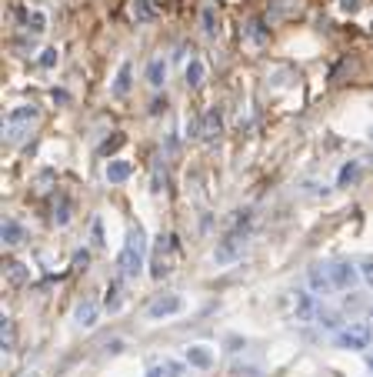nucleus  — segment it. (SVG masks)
<instances>
[{"label": "nucleus", "instance_id": "nucleus-1", "mask_svg": "<svg viewBox=\"0 0 373 377\" xmlns=\"http://www.w3.org/2000/svg\"><path fill=\"white\" fill-rule=\"evenodd\" d=\"M143 254H147L143 231L134 227V231L127 234V244H124V250H120V257H117L120 274H124V277H140V274H143Z\"/></svg>", "mask_w": 373, "mask_h": 377}, {"label": "nucleus", "instance_id": "nucleus-2", "mask_svg": "<svg viewBox=\"0 0 373 377\" xmlns=\"http://www.w3.org/2000/svg\"><path fill=\"white\" fill-rule=\"evenodd\" d=\"M37 110L34 104H20V107H13L11 114L4 117V141L7 144H17L23 141V134H30V124L37 120Z\"/></svg>", "mask_w": 373, "mask_h": 377}, {"label": "nucleus", "instance_id": "nucleus-3", "mask_svg": "<svg viewBox=\"0 0 373 377\" xmlns=\"http://www.w3.org/2000/svg\"><path fill=\"white\" fill-rule=\"evenodd\" d=\"M370 341L373 330L367 320H357V324L337 330V347H343V351H363V347H370Z\"/></svg>", "mask_w": 373, "mask_h": 377}, {"label": "nucleus", "instance_id": "nucleus-4", "mask_svg": "<svg viewBox=\"0 0 373 377\" xmlns=\"http://www.w3.org/2000/svg\"><path fill=\"white\" fill-rule=\"evenodd\" d=\"M244 250H247V231L244 227H237V231H230V234L217 244L213 260H217V264H233L237 257H244Z\"/></svg>", "mask_w": 373, "mask_h": 377}, {"label": "nucleus", "instance_id": "nucleus-5", "mask_svg": "<svg viewBox=\"0 0 373 377\" xmlns=\"http://www.w3.org/2000/svg\"><path fill=\"white\" fill-rule=\"evenodd\" d=\"M293 318L300 320V324L320 320V304H316L314 291H310V294H307V291H293Z\"/></svg>", "mask_w": 373, "mask_h": 377}, {"label": "nucleus", "instance_id": "nucleus-6", "mask_svg": "<svg viewBox=\"0 0 373 377\" xmlns=\"http://www.w3.org/2000/svg\"><path fill=\"white\" fill-rule=\"evenodd\" d=\"M307 284H310L314 294H333V291H337L333 274H330V267H324V264H314V267L307 271Z\"/></svg>", "mask_w": 373, "mask_h": 377}, {"label": "nucleus", "instance_id": "nucleus-7", "mask_svg": "<svg viewBox=\"0 0 373 377\" xmlns=\"http://www.w3.org/2000/svg\"><path fill=\"white\" fill-rule=\"evenodd\" d=\"M330 274H333L337 291H353V284L360 281V267H353L350 260H337V264H330Z\"/></svg>", "mask_w": 373, "mask_h": 377}, {"label": "nucleus", "instance_id": "nucleus-8", "mask_svg": "<svg viewBox=\"0 0 373 377\" xmlns=\"http://www.w3.org/2000/svg\"><path fill=\"white\" fill-rule=\"evenodd\" d=\"M177 311H184V301L177 294H167V297H157L150 307H147V318L160 320V318H170V314H177Z\"/></svg>", "mask_w": 373, "mask_h": 377}, {"label": "nucleus", "instance_id": "nucleus-9", "mask_svg": "<svg viewBox=\"0 0 373 377\" xmlns=\"http://www.w3.org/2000/svg\"><path fill=\"white\" fill-rule=\"evenodd\" d=\"M223 130V110L220 107H210L203 114V127H200V141H217Z\"/></svg>", "mask_w": 373, "mask_h": 377}, {"label": "nucleus", "instance_id": "nucleus-10", "mask_svg": "<svg viewBox=\"0 0 373 377\" xmlns=\"http://www.w3.org/2000/svg\"><path fill=\"white\" fill-rule=\"evenodd\" d=\"M174 244V237H160V244H157V250H153V264H150V274L160 281L163 274H170V260H167V254L163 250Z\"/></svg>", "mask_w": 373, "mask_h": 377}, {"label": "nucleus", "instance_id": "nucleus-11", "mask_svg": "<svg viewBox=\"0 0 373 377\" xmlns=\"http://www.w3.org/2000/svg\"><path fill=\"white\" fill-rule=\"evenodd\" d=\"M200 27H203V37L220 34V13H217L213 4H203V7H200Z\"/></svg>", "mask_w": 373, "mask_h": 377}, {"label": "nucleus", "instance_id": "nucleus-12", "mask_svg": "<svg viewBox=\"0 0 373 377\" xmlns=\"http://www.w3.org/2000/svg\"><path fill=\"white\" fill-rule=\"evenodd\" d=\"M130 13H134V21H137V24H153V21H157V4H153V0H134V4H130Z\"/></svg>", "mask_w": 373, "mask_h": 377}, {"label": "nucleus", "instance_id": "nucleus-13", "mask_svg": "<svg viewBox=\"0 0 373 377\" xmlns=\"http://www.w3.org/2000/svg\"><path fill=\"white\" fill-rule=\"evenodd\" d=\"M130 87H134V64L124 60L120 71H117V81H114V97H127Z\"/></svg>", "mask_w": 373, "mask_h": 377}, {"label": "nucleus", "instance_id": "nucleus-14", "mask_svg": "<svg viewBox=\"0 0 373 377\" xmlns=\"http://www.w3.org/2000/svg\"><path fill=\"white\" fill-rule=\"evenodd\" d=\"M4 277H7L11 287H23V284L30 281V271L23 267L20 260H7V264H4Z\"/></svg>", "mask_w": 373, "mask_h": 377}, {"label": "nucleus", "instance_id": "nucleus-15", "mask_svg": "<svg viewBox=\"0 0 373 377\" xmlns=\"http://www.w3.org/2000/svg\"><path fill=\"white\" fill-rule=\"evenodd\" d=\"M97 318H100V307L93 304V301H81V304H77V311H73V320H77L81 327H93V324H97Z\"/></svg>", "mask_w": 373, "mask_h": 377}, {"label": "nucleus", "instance_id": "nucleus-16", "mask_svg": "<svg viewBox=\"0 0 373 377\" xmlns=\"http://www.w3.org/2000/svg\"><path fill=\"white\" fill-rule=\"evenodd\" d=\"M163 81H167V60H163V57H153L150 64H147V83H150L153 91H160Z\"/></svg>", "mask_w": 373, "mask_h": 377}, {"label": "nucleus", "instance_id": "nucleus-17", "mask_svg": "<svg viewBox=\"0 0 373 377\" xmlns=\"http://www.w3.org/2000/svg\"><path fill=\"white\" fill-rule=\"evenodd\" d=\"M184 77H186V87H200V83L207 81V64H203V60H190V64H186V71H184Z\"/></svg>", "mask_w": 373, "mask_h": 377}, {"label": "nucleus", "instance_id": "nucleus-18", "mask_svg": "<svg viewBox=\"0 0 373 377\" xmlns=\"http://www.w3.org/2000/svg\"><path fill=\"white\" fill-rule=\"evenodd\" d=\"M186 364L190 367H200V371H207L210 364H213V354L207 351V347H186Z\"/></svg>", "mask_w": 373, "mask_h": 377}, {"label": "nucleus", "instance_id": "nucleus-19", "mask_svg": "<svg viewBox=\"0 0 373 377\" xmlns=\"http://www.w3.org/2000/svg\"><path fill=\"white\" fill-rule=\"evenodd\" d=\"M130 174H134L130 161H110V164H107V180H110V184H124Z\"/></svg>", "mask_w": 373, "mask_h": 377}, {"label": "nucleus", "instance_id": "nucleus-20", "mask_svg": "<svg viewBox=\"0 0 373 377\" xmlns=\"http://www.w3.org/2000/svg\"><path fill=\"white\" fill-rule=\"evenodd\" d=\"M0 237H4V244H7V248H17V244L23 240V224H20V221H4Z\"/></svg>", "mask_w": 373, "mask_h": 377}, {"label": "nucleus", "instance_id": "nucleus-21", "mask_svg": "<svg viewBox=\"0 0 373 377\" xmlns=\"http://www.w3.org/2000/svg\"><path fill=\"white\" fill-rule=\"evenodd\" d=\"M147 377H184V364L180 361H160L147 371Z\"/></svg>", "mask_w": 373, "mask_h": 377}, {"label": "nucleus", "instance_id": "nucleus-22", "mask_svg": "<svg viewBox=\"0 0 373 377\" xmlns=\"http://www.w3.org/2000/svg\"><path fill=\"white\" fill-rule=\"evenodd\" d=\"M120 304H124V291H120V281H110V284H107L104 307L110 311V314H117V311H120Z\"/></svg>", "mask_w": 373, "mask_h": 377}, {"label": "nucleus", "instance_id": "nucleus-23", "mask_svg": "<svg viewBox=\"0 0 373 377\" xmlns=\"http://www.w3.org/2000/svg\"><path fill=\"white\" fill-rule=\"evenodd\" d=\"M0 347H4V351H13V347H17V327H13L11 318L0 320Z\"/></svg>", "mask_w": 373, "mask_h": 377}, {"label": "nucleus", "instance_id": "nucleus-24", "mask_svg": "<svg viewBox=\"0 0 373 377\" xmlns=\"http://www.w3.org/2000/svg\"><path fill=\"white\" fill-rule=\"evenodd\" d=\"M20 24L27 27L30 34H44V30H47V13H40V11L23 13V17H20Z\"/></svg>", "mask_w": 373, "mask_h": 377}, {"label": "nucleus", "instance_id": "nucleus-25", "mask_svg": "<svg viewBox=\"0 0 373 377\" xmlns=\"http://www.w3.org/2000/svg\"><path fill=\"white\" fill-rule=\"evenodd\" d=\"M357 177H360V164H357V161H350V164H343V167H340L337 184H340V187H347V184H353Z\"/></svg>", "mask_w": 373, "mask_h": 377}, {"label": "nucleus", "instance_id": "nucleus-26", "mask_svg": "<svg viewBox=\"0 0 373 377\" xmlns=\"http://www.w3.org/2000/svg\"><path fill=\"white\" fill-rule=\"evenodd\" d=\"M90 237H93V248H104V224H100V217H93Z\"/></svg>", "mask_w": 373, "mask_h": 377}, {"label": "nucleus", "instance_id": "nucleus-27", "mask_svg": "<svg viewBox=\"0 0 373 377\" xmlns=\"http://www.w3.org/2000/svg\"><path fill=\"white\" fill-rule=\"evenodd\" d=\"M360 277H363L367 287H373V260H363V264H360Z\"/></svg>", "mask_w": 373, "mask_h": 377}, {"label": "nucleus", "instance_id": "nucleus-28", "mask_svg": "<svg viewBox=\"0 0 373 377\" xmlns=\"http://www.w3.org/2000/svg\"><path fill=\"white\" fill-rule=\"evenodd\" d=\"M87 264H90V250H77V254H73V267H77V271H83Z\"/></svg>", "mask_w": 373, "mask_h": 377}, {"label": "nucleus", "instance_id": "nucleus-29", "mask_svg": "<svg viewBox=\"0 0 373 377\" xmlns=\"http://www.w3.org/2000/svg\"><path fill=\"white\" fill-rule=\"evenodd\" d=\"M117 147H124V134H117V137H110V141L100 147V153H110V151H117Z\"/></svg>", "mask_w": 373, "mask_h": 377}, {"label": "nucleus", "instance_id": "nucleus-30", "mask_svg": "<svg viewBox=\"0 0 373 377\" xmlns=\"http://www.w3.org/2000/svg\"><path fill=\"white\" fill-rule=\"evenodd\" d=\"M54 221H57V224H60V227H64V224H67V221H70V204H67V201L60 204V211H57V214H54Z\"/></svg>", "mask_w": 373, "mask_h": 377}, {"label": "nucleus", "instance_id": "nucleus-31", "mask_svg": "<svg viewBox=\"0 0 373 377\" xmlns=\"http://www.w3.org/2000/svg\"><path fill=\"white\" fill-rule=\"evenodd\" d=\"M54 64H57V50L47 47V50H44V57H40V67H54Z\"/></svg>", "mask_w": 373, "mask_h": 377}, {"label": "nucleus", "instance_id": "nucleus-32", "mask_svg": "<svg viewBox=\"0 0 373 377\" xmlns=\"http://www.w3.org/2000/svg\"><path fill=\"white\" fill-rule=\"evenodd\" d=\"M360 4H363V0H340V11H343V13H357V11H360Z\"/></svg>", "mask_w": 373, "mask_h": 377}, {"label": "nucleus", "instance_id": "nucleus-33", "mask_svg": "<svg viewBox=\"0 0 373 377\" xmlns=\"http://www.w3.org/2000/svg\"><path fill=\"white\" fill-rule=\"evenodd\" d=\"M163 107H167V100H160V97H157V100H153V104H150V114H160Z\"/></svg>", "mask_w": 373, "mask_h": 377}, {"label": "nucleus", "instance_id": "nucleus-34", "mask_svg": "<svg viewBox=\"0 0 373 377\" xmlns=\"http://www.w3.org/2000/svg\"><path fill=\"white\" fill-rule=\"evenodd\" d=\"M367 324H370V330H373V307L367 311Z\"/></svg>", "mask_w": 373, "mask_h": 377}, {"label": "nucleus", "instance_id": "nucleus-35", "mask_svg": "<svg viewBox=\"0 0 373 377\" xmlns=\"http://www.w3.org/2000/svg\"><path fill=\"white\" fill-rule=\"evenodd\" d=\"M367 367H370V371H373V354H370V357H367Z\"/></svg>", "mask_w": 373, "mask_h": 377}, {"label": "nucleus", "instance_id": "nucleus-36", "mask_svg": "<svg viewBox=\"0 0 373 377\" xmlns=\"http://www.w3.org/2000/svg\"><path fill=\"white\" fill-rule=\"evenodd\" d=\"M27 4H30V0H27Z\"/></svg>", "mask_w": 373, "mask_h": 377}]
</instances>
